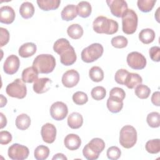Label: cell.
Listing matches in <instances>:
<instances>
[{
	"label": "cell",
	"mask_w": 160,
	"mask_h": 160,
	"mask_svg": "<svg viewBox=\"0 0 160 160\" xmlns=\"http://www.w3.org/2000/svg\"><path fill=\"white\" fill-rule=\"evenodd\" d=\"M53 50L60 56L61 62L64 66H71L76 61L77 56L74 49L65 38H60L55 41Z\"/></svg>",
	"instance_id": "obj_1"
},
{
	"label": "cell",
	"mask_w": 160,
	"mask_h": 160,
	"mask_svg": "<svg viewBox=\"0 0 160 160\" xmlns=\"http://www.w3.org/2000/svg\"><path fill=\"white\" fill-rule=\"evenodd\" d=\"M93 30L99 34H113L118 30V23L117 21L108 19V18L100 16L97 17L92 23Z\"/></svg>",
	"instance_id": "obj_2"
},
{
	"label": "cell",
	"mask_w": 160,
	"mask_h": 160,
	"mask_svg": "<svg viewBox=\"0 0 160 160\" xmlns=\"http://www.w3.org/2000/svg\"><path fill=\"white\" fill-rule=\"evenodd\" d=\"M32 66L41 74H49L56 66V59L51 54H42L37 56L32 62Z\"/></svg>",
	"instance_id": "obj_3"
},
{
	"label": "cell",
	"mask_w": 160,
	"mask_h": 160,
	"mask_svg": "<svg viewBox=\"0 0 160 160\" xmlns=\"http://www.w3.org/2000/svg\"><path fill=\"white\" fill-rule=\"evenodd\" d=\"M105 142L99 138L92 139L83 148L82 154L88 160H95L99 158L100 153L104 149Z\"/></svg>",
	"instance_id": "obj_4"
},
{
	"label": "cell",
	"mask_w": 160,
	"mask_h": 160,
	"mask_svg": "<svg viewBox=\"0 0 160 160\" xmlns=\"http://www.w3.org/2000/svg\"><path fill=\"white\" fill-rule=\"evenodd\" d=\"M137 142V132L131 125L123 126L119 133V143L124 148L129 149L133 147Z\"/></svg>",
	"instance_id": "obj_5"
},
{
	"label": "cell",
	"mask_w": 160,
	"mask_h": 160,
	"mask_svg": "<svg viewBox=\"0 0 160 160\" xmlns=\"http://www.w3.org/2000/svg\"><path fill=\"white\" fill-rule=\"evenodd\" d=\"M121 18L122 31L127 34L134 33L137 29L138 22V18L136 12L131 9H128Z\"/></svg>",
	"instance_id": "obj_6"
},
{
	"label": "cell",
	"mask_w": 160,
	"mask_h": 160,
	"mask_svg": "<svg viewBox=\"0 0 160 160\" xmlns=\"http://www.w3.org/2000/svg\"><path fill=\"white\" fill-rule=\"evenodd\" d=\"M104 49L99 43H93L83 49L81 52V59L86 62H92L98 59L103 54Z\"/></svg>",
	"instance_id": "obj_7"
},
{
	"label": "cell",
	"mask_w": 160,
	"mask_h": 160,
	"mask_svg": "<svg viewBox=\"0 0 160 160\" xmlns=\"http://www.w3.org/2000/svg\"><path fill=\"white\" fill-rule=\"evenodd\" d=\"M6 92L10 97L23 99L26 96L27 88L22 80L18 78L6 86Z\"/></svg>",
	"instance_id": "obj_8"
},
{
	"label": "cell",
	"mask_w": 160,
	"mask_h": 160,
	"mask_svg": "<svg viewBox=\"0 0 160 160\" xmlns=\"http://www.w3.org/2000/svg\"><path fill=\"white\" fill-rule=\"evenodd\" d=\"M29 149L22 144L14 143L12 144L8 151V156L12 160H23L28 157Z\"/></svg>",
	"instance_id": "obj_9"
},
{
	"label": "cell",
	"mask_w": 160,
	"mask_h": 160,
	"mask_svg": "<svg viewBox=\"0 0 160 160\" xmlns=\"http://www.w3.org/2000/svg\"><path fill=\"white\" fill-rule=\"evenodd\" d=\"M128 66L133 69H142L146 65V59L141 53L133 51L129 53L126 58Z\"/></svg>",
	"instance_id": "obj_10"
},
{
	"label": "cell",
	"mask_w": 160,
	"mask_h": 160,
	"mask_svg": "<svg viewBox=\"0 0 160 160\" xmlns=\"http://www.w3.org/2000/svg\"><path fill=\"white\" fill-rule=\"evenodd\" d=\"M68 113V108L65 103L61 101L54 102L50 108V114L56 121L63 120Z\"/></svg>",
	"instance_id": "obj_11"
},
{
	"label": "cell",
	"mask_w": 160,
	"mask_h": 160,
	"mask_svg": "<svg viewBox=\"0 0 160 160\" xmlns=\"http://www.w3.org/2000/svg\"><path fill=\"white\" fill-rule=\"evenodd\" d=\"M106 3L112 14L117 18H121L128 9V4L124 0H108Z\"/></svg>",
	"instance_id": "obj_12"
},
{
	"label": "cell",
	"mask_w": 160,
	"mask_h": 160,
	"mask_svg": "<svg viewBox=\"0 0 160 160\" xmlns=\"http://www.w3.org/2000/svg\"><path fill=\"white\" fill-rule=\"evenodd\" d=\"M19 66L20 60L19 58L16 55L11 54L6 59L3 65V69L5 73L12 75L18 71Z\"/></svg>",
	"instance_id": "obj_13"
},
{
	"label": "cell",
	"mask_w": 160,
	"mask_h": 160,
	"mask_svg": "<svg viewBox=\"0 0 160 160\" xmlns=\"http://www.w3.org/2000/svg\"><path fill=\"white\" fill-rule=\"evenodd\" d=\"M62 83L66 88L76 86L79 81V72L75 69H70L65 72L62 76Z\"/></svg>",
	"instance_id": "obj_14"
},
{
	"label": "cell",
	"mask_w": 160,
	"mask_h": 160,
	"mask_svg": "<svg viewBox=\"0 0 160 160\" xmlns=\"http://www.w3.org/2000/svg\"><path fill=\"white\" fill-rule=\"evenodd\" d=\"M41 134L43 141L48 144H51L56 139V128L52 124L49 122L46 123L41 128Z\"/></svg>",
	"instance_id": "obj_15"
},
{
	"label": "cell",
	"mask_w": 160,
	"mask_h": 160,
	"mask_svg": "<svg viewBox=\"0 0 160 160\" xmlns=\"http://www.w3.org/2000/svg\"><path fill=\"white\" fill-rule=\"evenodd\" d=\"M14 10L9 6H4L0 8V22L6 24H11L15 19Z\"/></svg>",
	"instance_id": "obj_16"
},
{
	"label": "cell",
	"mask_w": 160,
	"mask_h": 160,
	"mask_svg": "<svg viewBox=\"0 0 160 160\" xmlns=\"http://www.w3.org/2000/svg\"><path fill=\"white\" fill-rule=\"evenodd\" d=\"M52 81L48 78L38 79L34 82L33 90L37 94H42L47 92L51 87Z\"/></svg>",
	"instance_id": "obj_17"
},
{
	"label": "cell",
	"mask_w": 160,
	"mask_h": 160,
	"mask_svg": "<svg viewBox=\"0 0 160 160\" xmlns=\"http://www.w3.org/2000/svg\"><path fill=\"white\" fill-rule=\"evenodd\" d=\"M64 144L66 148L68 149L74 151L80 147L81 144V140L78 135L76 134H69L65 137Z\"/></svg>",
	"instance_id": "obj_18"
},
{
	"label": "cell",
	"mask_w": 160,
	"mask_h": 160,
	"mask_svg": "<svg viewBox=\"0 0 160 160\" xmlns=\"http://www.w3.org/2000/svg\"><path fill=\"white\" fill-rule=\"evenodd\" d=\"M37 50L36 45L33 42H26L19 48V55L24 58H29L34 55Z\"/></svg>",
	"instance_id": "obj_19"
},
{
	"label": "cell",
	"mask_w": 160,
	"mask_h": 160,
	"mask_svg": "<svg viewBox=\"0 0 160 160\" xmlns=\"http://www.w3.org/2000/svg\"><path fill=\"white\" fill-rule=\"evenodd\" d=\"M38 71L33 67H28L24 69L22 72V80L24 82L32 83L38 79Z\"/></svg>",
	"instance_id": "obj_20"
},
{
	"label": "cell",
	"mask_w": 160,
	"mask_h": 160,
	"mask_svg": "<svg viewBox=\"0 0 160 160\" xmlns=\"http://www.w3.org/2000/svg\"><path fill=\"white\" fill-rule=\"evenodd\" d=\"M78 15L76 6L74 4H68L62 10L61 16L62 20L69 21L76 18Z\"/></svg>",
	"instance_id": "obj_21"
},
{
	"label": "cell",
	"mask_w": 160,
	"mask_h": 160,
	"mask_svg": "<svg viewBox=\"0 0 160 160\" xmlns=\"http://www.w3.org/2000/svg\"><path fill=\"white\" fill-rule=\"evenodd\" d=\"M83 124L82 115L77 112L71 113L68 118V125L73 129H79Z\"/></svg>",
	"instance_id": "obj_22"
},
{
	"label": "cell",
	"mask_w": 160,
	"mask_h": 160,
	"mask_svg": "<svg viewBox=\"0 0 160 160\" xmlns=\"http://www.w3.org/2000/svg\"><path fill=\"white\" fill-rule=\"evenodd\" d=\"M107 107L109 111L112 113L119 112L123 108V101L109 96L107 100Z\"/></svg>",
	"instance_id": "obj_23"
},
{
	"label": "cell",
	"mask_w": 160,
	"mask_h": 160,
	"mask_svg": "<svg viewBox=\"0 0 160 160\" xmlns=\"http://www.w3.org/2000/svg\"><path fill=\"white\" fill-rule=\"evenodd\" d=\"M142 82V79L137 73L129 72L125 80L124 84L129 89H133L139 84H141Z\"/></svg>",
	"instance_id": "obj_24"
},
{
	"label": "cell",
	"mask_w": 160,
	"mask_h": 160,
	"mask_svg": "<svg viewBox=\"0 0 160 160\" xmlns=\"http://www.w3.org/2000/svg\"><path fill=\"white\" fill-rule=\"evenodd\" d=\"M61 1L59 0H38L37 4L40 9L43 11L56 9L59 8Z\"/></svg>",
	"instance_id": "obj_25"
},
{
	"label": "cell",
	"mask_w": 160,
	"mask_h": 160,
	"mask_svg": "<svg viewBox=\"0 0 160 160\" xmlns=\"http://www.w3.org/2000/svg\"><path fill=\"white\" fill-rule=\"evenodd\" d=\"M19 13L24 19H29L32 18L34 13V7L33 4L28 1L24 2L20 6Z\"/></svg>",
	"instance_id": "obj_26"
},
{
	"label": "cell",
	"mask_w": 160,
	"mask_h": 160,
	"mask_svg": "<svg viewBox=\"0 0 160 160\" xmlns=\"http://www.w3.org/2000/svg\"><path fill=\"white\" fill-rule=\"evenodd\" d=\"M155 32L150 28L142 29L139 34V40L145 44H148L153 42L155 39Z\"/></svg>",
	"instance_id": "obj_27"
},
{
	"label": "cell",
	"mask_w": 160,
	"mask_h": 160,
	"mask_svg": "<svg viewBox=\"0 0 160 160\" xmlns=\"http://www.w3.org/2000/svg\"><path fill=\"white\" fill-rule=\"evenodd\" d=\"M77 12L78 14L83 18H86L89 17L92 12V8L90 3L88 1H81L79 2L77 6Z\"/></svg>",
	"instance_id": "obj_28"
},
{
	"label": "cell",
	"mask_w": 160,
	"mask_h": 160,
	"mask_svg": "<svg viewBox=\"0 0 160 160\" xmlns=\"http://www.w3.org/2000/svg\"><path fill=\"white\" fill-rule=\"evenodd\" d=\"M31 124L30 117L24 113L18 115L16 119V126L20 130L27 129Z\"/></svg>",
	"instance_id": "obj_29"
},
{
	"label": "cell",
	"mask_w": 160,
	"mask_h": 160,
	"mask_svg": "<svg viewBox=\"0 0 160 160\" xmlns=\"http://www.w3.org/2000/svg\"><path fill=\"white\" fill-rule=\"evenodd\" d=\"M68 36L73 39H78L83 35V29L78 24H72L67 29Z\"/></svg>",
	"instance_id": "obj_30"
},
{
	"label": "cell",
	"mask_w": 160,
	"mask_h": 160,
	"mask_svg": "<svg viewBox=\"0 0 160 160\" xmlns=\"http://www.w3.org/2000/svg\"><path fill=\"white\" fill-rule=\"evenodd\" d=\"M89 76L94 82H101L104 79V72L99 66H93L89 71Z\"/></svg>",
	"instance_id": "obj_31"
},
{
	"label": "cell",
	"mask_w": 160,
	"mask_h": 160,
	"mask_svg": "<svg viewBox=\"0 0 160 160\" xmlns=\"http://www.w3.org/2000/svg\"><path fill=\"white\" fill-rule=\"evenodd\" d=\"M49 149L48 147L40 145L38 146L34 150V156L36 159L37 160H44L48 158L49 155Z\"/></svg>",
	"instance_id": "obj_32"
},
{
	"label": "cell",
	"mask_w": 160,
	"mask_h": 160,
	"mask_svg": "<svg viewBox=\"0 0 160 160\" xmlns=\"http://www.w3.org/2000/svg\"><path fill=\"white\" fill-rule=\"evenodd\" d=\"M146 150L151 154H157L160 151L159 139H151L147 141L145 145Z\"/></svg>",
	"instance_id": "obj_33"
},
{
	"label": "cell",
	"mask_w": 160,
	"mask_h": 160,
	"mask_svg": "<svg viewBox=\"0 0 160 160\" xmlns=\"http://www.w3.org/2000/svg\"><path fill=\"white\" fill-rule=\"evenodd\" d=\"M134 92L137 97L140 99H147L151 93V89L146 85L140 84L135 88Z\"/></svg>",
	"instance_id": "obj_34"
},
{
	"label": "cell",
	"mask_w": 160,
	"mask_h": 160,
	"mask_svg": "<svg viewBox=\"0 0 160 160\" xmlns=\"http://www.w3.org/2000/svg\"><path fill=\"white\" fill-rule=\"evenodd\" d=\"M156 2V0H138L137 5L141 11L148 12L152 9Z\"/></svg>",
	"instance_id": "obj_35"
},
{
	"label": "cell",
	"mask_w": 160,
	"mask_h": 160,
	"mask_svg": "<svg viewBox=\"0 0 160 160\" xmlns=\"http://www.w3.org/2000/svg\"><path fill=\"white\" fill-rule=\"evenodd\" d=\"M148 125L153 128H156L160 126V116L158 112H151L147 116L146 118Z\"/></svg>",
	"instance_id": "obj_36"
},
{
	"label": "cell",
	"mask_w": 160,
	"mask_h": 160,
	"mask_svg": "<svg viewBox=\"0 0 160 160\" xmlns=\"http://www.w3.org/2000/svg\"><path fill=\"white\" fill-rule=\"evenodd\" d=\"M91 95L94 99L100 101L105 98L106 95V90L102 86H96L92 89Z\"/></svg>",
	"instance_id": "obj_37"
},
{
	"label": "cell",
	"mask_w": 160,
	"mask_h": 160,
	"mask_svg": "<svg viewBox=\"0 0 160 160\" xmlns=\"http://www.w3.org/2000/svg\"><path fill=\"white\" fill-rule=\"evenodd\" d=\"M111 44L116 48H124L127 46L128 41V39L123 36H117L111 39Z\"/></svg>",
	"instance_id": "obj_38"
},
{
	"label": "cell",
	"mask_w": 160,
	"mask_h": 160,
	"mask_svg": "<svg viewBox=\"0 0 160 160\" xmlns=\"http://www.w3.org/2000/svg\"><path fill=\"white\" fill-rule=\"evenodd\" d=\"M72 101L77 105H83L88 101V95L82 91H77L72 95Z\"/></svg>",
	"instance_id": "obj_39"
},
{
	"label": "cell",
	"mask_w": 160,
	"mask_h": 160,
	"mask_svg": "<svg viewBox=\"0 0 160 160\" xmlns=\"http://www.w3.org/2000/svg\"><path fill=\"white\" fill-rule=\"evenodd\" d=\"M121 151L117 146H111L109 148L106 152V155L108 159L111 160H116L121 156Z\"/></svg>",
	"instance_id": "obj_40"
},
{
	"label": "cell",
	"mask_w": 160,
	"mask_h": 160,
	"mask_svg": "<svg viewBox=\"0 0 160 160\" xmlns=\"http://www.w3.org/2000/svg\"><path fill=\"white\" fill-rule=\"evenodd\" d=\"M129 73V72L124 69H120L118 70L116 72L114 76V79L116 82L119 84L124 85L126 78Z\"/></svg>",
	"instance_id": "obj_41"
},
{
	"label": "cell",
	"mask_w": 160,
	"mask_h": 160,
	"mask_svg": "<svg viewBox=\"0 0 160 160\" xmlns=\"http://www.w3.org/2000/svg\"><path fill=\"white\" fill-rule=\"evenodd\" d=\"M109 96L114 97L118 98L122 101L124 100L126 96V93L125 91L120 88L118 87H114L111 89L109 92Z\"/></svg>",
	"instance_id": "obj_42"
},
{
	"label": "cell",
	"mask_w": 160,
	"mask_h": 160,
	"mask_svg": "<svg viewBox=\"0 0 160 160\" xmlns=\"http://www.w3.org/2000/svg\"><path fill=\"white\" fill-rule=\"evenodd\" d=\"M151 59L155 62L160 61V48L159 46H152L149 51Z\"/></svg>",
	"instance_id": "obj_43"
},
{
	"label": "cell",
	"mask_w": 160,
	"mask_h": 160,
	"mask_svg": "<svg viewBox=\"0 0 160 160\" xmlns=\"http://www.w3.org/2000/svg\"><path fill=\"white\" fill-rule=\"evenodd\" d=\"M11 134L7 131H2L0 132V144L6 145L12 141Z\"/></svg>",
	"instance_id": "obj_44"
},
{
	"label": "cell",
	"mask_w": 160,
	"mask_h": 160,
	"mask_svg": "<svg viewBox=\"0 0 160 160\" xmlns=\"http://www.w3.org/2000/svg\"><path fill=\"white\" fill-rule=\"evenodd\" d=\"M0 32H1V47H2L8 44L9 41V31L4 28H0Z\"/></svg>",
	"instance_id": "obj_45"
},
{
	"label": "cell",
	"mask_w": 160,
	"mask_h": 160,
	"mask_svg": "<svg viewBox=\"0 0 160 160\" xmlns=\"http://www.w3.org/2000/svg\"><path fill=\"white\" fill-rule=\"evenodd\" d=\"M159 97H160V93L159 91H156L152 94L151 96V102L154 105L156 106H160Z\"/></svg>",
	"instance_id": "obj_46"
},
{
	"label": "cell",
	"mask_w": 160,
	"mask_h": 160,
	"mask_svg": "<svg viewBox=\"0 0 160 160\" xmlns=\"http://www.w3.org/2000/svg\"><path fill=\"white\" fill-rule=\"evenodd\" d=\"M0 116H1V129H2L7 124V119L6 116L2 112L0 113Z\"/></svg>",
	"instance_id": "obj_47"
},
{
	"label": "cell",
	"mask_w": 160,
	"mask_h": 160,
	"mask_svg": "<svg viewBox=\"0 0 160 160\" xmlns=\"http://www.w3.org/2000/svg\"><path fill=\"white\" fill-rule=\"evenodd\" d=\"M52 160L54 159H62V160H67V158L62 154V153H58L56 154H55L52 158Z\"/></svg>",
	"instance_id": "obj_48"
},
{
	"label": "cell",
	"mask_w": 160,
	"mask_h": 160,
	"mask_svg": "<svg viewBox=\"0 0 160 160\" xmlns=\"http://www.w3.org/2000/svg\"><path fill=\"white\" fill-rule=\"evenodd\" d=\"M7 103V99L6 97H4L2 94H1V105L0 107L2 108L4 106H6Z\"/></svg>",
	"instance_id": "obj_49"
}]
</instances>
